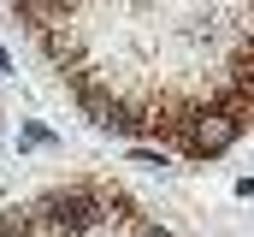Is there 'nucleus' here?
I'll use <instances>...</instances> for the list:
<instances>
[{
    "label": "nucleus",
    "instance_id": "1",
    "mask_svg": "<svg viewBox=\"0 0 254 237\" xmlns=\"http://www.w3.org/2000/svg\"><path fill=\"white\" fill-rule=\"evenodd\" d=\"M83 113L219 160L254 130V0H12Z\"/></svg>",
    "mask_w": 254,
    "mask_h": 237
},
{
    "label": "nucleus",
    "instance_id": "2",
    "mask_svg": "<svg viewBox=\"0 0 254 237\" xmlns=\"http://www.w3.org/2000/svg\"><path fill=\"white\" fill-rule=\"evenodd\" d=\"M83 202H89V184H71V190H54V196H42V202H30L24 214L12 208L6 220H0V237H71V226H77V214H83ZM95 237H172L160 232L154 220H142L136 214V202H119L113 214H107V226Z\"/></svg>",
    "mask_w": 254,
    "mask_h": 237
}]
</instances>
